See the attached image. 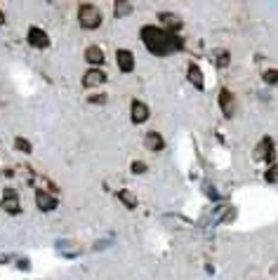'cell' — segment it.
<instances>
[{
  "instance_id": "cell-1",
  "label": "cell",
  "mask_w": 278,
  "mask_h": 280,
  "mask_svg": "<svg viewBox=\"0 0 278 280\" xmlns=\"http://www.w3.org/2000/svg\"><path fill=\"white\" fill-rule=\"evenodd\" d=\"M141 40L146 45V50H151L153 54L179 52L184 47V40L179 35H174L170 31H161L158 26H144L141 29Z\"/></svg>"
},
{
  "instance_id": "cell-2",
  "label": "cell",
  "mask_w": 278,
  "mask_h": 280,
  "mask_svg": "<svg viewBox=\"0 0 278 280\" xmlns=\"http://www.w3.org/2000/svg\"><path fill=\"white\" fill-rule=\"evenodd\" d=\"M78 22H80L83 29H97V26L102 24V12L97 10L95 5L85 2V5H80V10H78Z\"/></svg>"
},
{
  "instance_id": "cell-3",
  "label": "cell",
  "mask_w": 278,
  "mask_h": 280,
  "mask_svg": "<svg viewBox=\"0 0 278 280\" xmlns=\"http://www.w3.org/2000/svg\"><path fill=\"white\" fill-rule=\"evenodd\" d=\"M0 207H2L7 215H19V212H22V205H19V195H17V191L7 188L5 195H2V200H0Z\"/></svg>"
},
{
  "instance_id": "cell-4",
  "label": "cell",
  "mask_w": 278,
  "mask_h": 280,
  "mask_svg": "<svg viewBox=\"0 0 278 280\" xmlns=\"http://www.w3.org/2000/svg\"><path fill=\"white\" fill-rule=\"evenodd\" d=\"M29 45H31V47H38V50H45V47L50 45V38H47V33H45L43 29L33 26V29H29Z\"/></svg>"
},
{
  "instance_id": "cell-5",
  "label": "cell",
  "mask_w": 278,
  "mask_h": 280,
  "mask_svg": "<svg viewBox=\"0 0 278 280\" xmlns=\"http://www.w3.org/2000/svg\"><path fill=\"white\" fill-rule=\"evenodd\" d=\"M116 62H118V68H120L123 73H130V71L135 68V54L130 52V50H118Z\"/></svg>"
},
{
  "instance_id": "cell-6",
  "label": "cell",
  "mask_w": 278,
  "mask_h": 280,
  "mask_svg": "<svg viewBox=\"0 0 278 280\" xmlns=\"http://www.w3.org/2000/svg\"><path fill=\"white\" fill-rule=\"evenodd\" d=\"M35 205H38V210H43V212H52L54 207H57V198L52 193H47V191H38L35 193Z\"/></svg>"
},
{
  "instance_id": "cell-7",
  "label": "cell",
  "mask_w": 278,
  "mask_h": 280,
  "mask_svg": "<svg viewBox=\"0 0 278 280\" xmlns=\"http://www.w3.org/2000/svg\"><path fill=\"white\" fill-rule=\"evenodd\" d=\"M130 116H132V123H144V120L149 118V106L144 104V101H132V106H130Z\"/></svg>"
},
{
  "instance_id": "cell-8",
  "label": "cell",
  "mask_w": 278,
  "mask_h": 280,
  "mask_svg": "<svg viewBox=\"0 0 278 280\" xmlns=\"http://www.w3.org/2000/svg\"><path fill=\"white\" fill-rule=\"evenodd\" d=\"M255 158H259V160L264 158L267 162L274 160V144H271V139H269V137H264V139L259 141V146L255 149Z\"/></svg>"
},
{
  "instance_id": "cell-9",
  "label": "cell",
  "mask_w": 278,
  "mask_h": 280,
  "mask_svg": "<svg viewBox=\"0 0 278 280\" xmlns=\"http://www.w3.org/2000/svg\"><path fill=\"white\" fill-rule=\"evenodd\" d=\"M219 106H222V111H224L226 118H231L236 113V104H234V94L229 92V90H222L219 92Z\"/></svg>"
},
{
  "instance_id": "cell-10",
  "label": "cell",
  "mask_w": 278,
  "mask_h": 280,
  "mask_svg": "<svg viewBox=\"0 0 278 280\" xmlns=\"http://www.w3.org/2000/svg\"><path fill=\"white\" fill-rule=\"evenodd\" d=\"M104 80H106L104 71H99V68H90L85 76H83V85L85 87H97V85H102Z\"/></svg>"
},
{
  "instance_id": "cell-11",
  "label": "cell",
  "mask_w": 278,
  "mask_h": 280,
  "mask_svg": "<svg viewBox=\"0 0 278 280\" xmlns=\"http://www.w3.org/2000/svg\"><path fill=\"white\" fill-rule=\"evenodd\" d=\"M186 78H189V83H191L196 90H203V71L196 64H191L186 68Z\"/></svg>"
},
{
  "instance_id": "cell-12",
  "label": "cell",
  "mask_w": 278,
  "mask_h": 280,
  "mask_svg": "<svg viewBox=\"0 0 278 280\" xmlns=\"http://www.w3.org/2000/svg\"><path fill=\"white\" fill-rule=\"evenodd\" d=\"M85 62L87 64H92V66H102L104 64V52L92 45V47H87L85 50Z\"/></svg>"
},
{
  "instance_id": "cell-13",
  "label": "cell",
  "mask_w": 278,
  "mask_h": 280,
  "mask_svg": "<svg viewBox=\"0 0 278 280\" xmlns=\"http://www.w3.org/2000/svg\"><path fill=\"white\" fill-rule=\"evenodd\" d=\"M158 19H161V22L165 24L168 29H170V33H177L179 29H182V19H179L177 14H168V12H163L161 17H158Z\"/></svg>"
},
{
  "instance_id": "cell-14",
  "label": "cell",
  "mask_w": 278,
  "mask_h": 280,
  "mask_svg": "<svg viewBox=\"0 0 278 280\" xmlns=\"http://www.w3.org/2000/svg\"><path fill=\"white\" fill-rule=\"evenodd\" d=\"M163 146H165V141H163V137L158 132H149V134H146V149H151V151H163Z\"/></svg>"
},
{
  "instance_id": "cell-15",
  "label": "cell",
  "mask_w": 278,
  "mask_h": 280,
  "mask_svg": "<svg viewBox=\"0 0 278 280\" xmlns=\"http://www.w3.org/2000/svg\"><path fill=\"white\" fill-rule=\"evenodd\" d=\"M116 195L120 198V203L125 205V207H130V210H132V207L137 205V198H135V195L130 193V191H125V188H123V191H118Z\"/></svg>"
},
{
  "instance_id": "cell-16",
  "label": "cell",
  "mask_w": 278,
  "mask_h": 280,
  "mask_svg": "<svg viewBox=\"0 0 278 280\" xmlns=\"http://www.w3.org/2000/svg\"><path fill=\"white\" fill-rule=\"evenodd\" d=\"M214 59H217V66H222V68H224V66H229V59H231V54L224 52V50H217V52H214Z\"/></svg>"
},
{
  "instance_id": "cell-17",
  "label": "cell",
  "mask_w": 278,
  "mask_h": 280,
  "mask_svg": "<svg viewBox=\"0 0 278 280\" xmlns=\"http://www.w3.org/2000/svg\"><path fill=\"white\" fill-rule=\"evenodd\" d=\"M264 83H269V85H276V83H278V68L264 71Z\"/></svg>"
},
{
  "instance_id": "cell-18",
  "label": "cell",
  "mask_w": 278,
  "mask_h": 280,
  "mask_svg": "<svg viewBox=\"0 0 278 280\" xmlns=\"http://www.w3.org/2000/svg\"><path fill=\"white\" fill-rule=\"evenodd\" d=\"M116 14L118 17H123V14H128V12H132V5L130 2H125V0H120V2H116Z\"/></svg>"
},
{
  "instance_id": "cell-19",
  "label": "cell",
  "mask_w": 278,
  "mask_h": 280,
  "mask_svg": "<svg viewBox=\"0 0 278 280\" xmlns=\"http://www.w3.org/2000/svg\"><path fill=\"white\" fill-rule=\"evenodd\" d=\"M14 146H17L19 151H24V153H31V144H29L26 139H24V137H19V139L14 141Z\"/></svg>"
},
{
  "instance_id": "cell-20",
  "label": "cell",
  "mask_w": 278,
  "mask_h": 280,
  "mask_svg": "<svg viewBox=\"0 0 278 280\" xmlns=\"http://www.w3.org/2000/svg\"><path fill=\"white\" fill-rule=\"evenodd\" d=\"M132 172H135V174H144V172H146V162H132Z\"/></svg>"
},
{
  "instance_id": "cell-21",
  "label": "cell",
  "mask_w": 278,
  "mask_h": 280,
  "mask_svg": "<svg viewBox=\"0 0 278 280\" xmlns=\"http://www.w3.org/2000/svg\"><path fill=\"white\" fill-rule=\"evenodd\" d=\"M267 179H269V182H276V179H278V167H271V170H269Z\"/></svg>"
},
{
  "instance_id": "cell-22",
  "label": "cell",
  "mask_w": 278,
  "mask_h": 280,
  "mask_svg": "<svg viewBox=\"0 0 278 280\" xmlns=\"http://www.w3.org/2000/svg\"><path fill=\"white\" fill-rule=\"evenodd\" d=\"M104 99H106L104 94H97V97H90V101H92V104H95V101L97 104H104Z\"/></svg>"
},
{
  "instance_id": "cell-23",
  "label": "cell",
  "mask_w": 278,
  "mask_h": 280,
  "mask_svg": "<svg viewBox=\"0 0 278 280\" xmlns=\"http://www.w3.org/2000/svg\"><path fill=\"white\" fill-rule=\"evenodd\" d=\"M2 24H5V14L0 12V26H2Z\"/></svg>"
}]
</instances>
